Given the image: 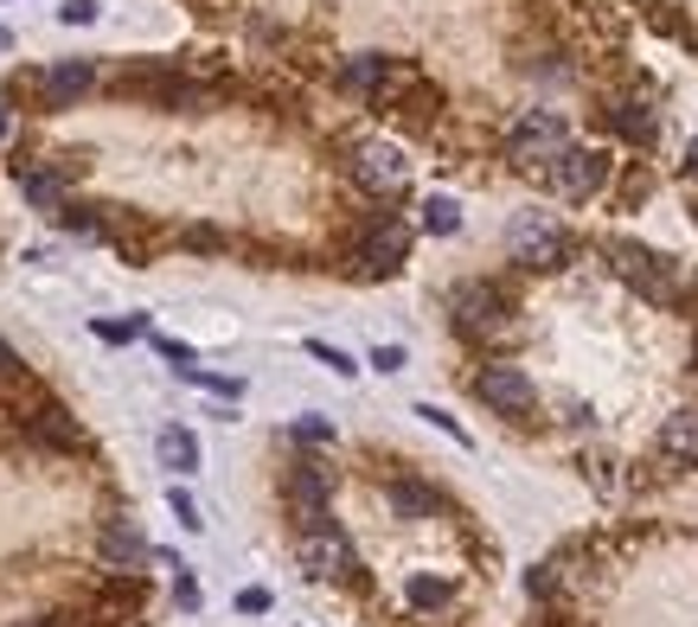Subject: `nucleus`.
<instances>
[{
	"label": "nucleus",
	"mask_w": 698,
	"mask_h": 627,
	"mask_svg": "<svg viewBox=\"0 0 698 627\" xmlns=\"http://www.w3.org/2000/svg\"><path fill=\"white\" fill-rule=\"evenodd\" d=\"M609 262H616V276L635 288L641 301H653V308H686V276H679L672 257L647 250L635 237H616V243H609Z\"/></svg>",
	"instance_id": "nucleus-1"
},
{
	"label": "nucleus",
	"mask_w": 698,
	"mask_h": 627,
	"mask_svg": "<svg viewBox=\"0 0 698 627\" xmlns=\"http://www.w3.org/2000/svg\"><path fill=\"white\" fill-rule=\"evenodd\" d=\"M507 257H513L519 269H564V262L577 257V243L564 237L558 218L525 211V218H513V231H507Z\"/></svg>",
	"instance_id": "nucleus-2"
},
{
	"label": "nucleus",
	"mask_w": 698,
	"mask_h": 627,
	"mask_svg": "<svg viewBox=\"0 0 698 627\" xmlns=\"http://www.w3.org/2000/svg\"><path fill=\"white\" fill-rule=\"evenodd\" d=\"M449 308H455V334H462V340H493V334H507V320H513V295L500 282H462L449 295Z\"/></svg>",
	"instance_id": "nucleus-3"
},
{
	"label": "nucleus",
	"mask_w": 698,
	"mask_h": 627,
	"mask_svg": "<svg viewBox=\"0 0 698 627\" xmlns=\"http://www.w3.org/2000/svg\"><path fill=\"white\" fill-rule=\"evenodd\" d=\"M609 173H616V160L602 155V148H558V160L544 167L551 192H558V199H570V206L596 199V192L609 186Z\"/></svg>",
	"instance_id": "nucleus-4"
},
{
	"label": "nucleus",
	"mask_w": 698,
	"mask_h": 627,
	"mask_svg": "<svg viewBox=\"0 0 698 627\" xmlns=\"http://www.w3.org/2000/svg\"><path fill=\"white\" fill-rule=\"evenodd\" d=\"M283 494H288V512H295V531H314V525H327V499H334V468H327V461H314V455H302V461L288 468Z\"/></svg>",
	"instance_id": "nucleus-5"
},
{
	"label": "nucleus",
	"mask_w": 698,
	"mask_h": 627,
	"mask_svg": "<svg viewBox=\"0 0 698 627\" xmlns=\"http://www.w3.org/2000/svg\"><path fill=\"white\" fill-rule=\"evenodd\" d=\"M474 397L488 404L493 417H513V422L539 410V385H532V378H525L519 366H500V359L474 371Z\"/></svg>",
	"instance_id": "nucleus-6"
},
{
	"label": "nucleus",
	"mask_w": 698,
	"mask_h": 627,
	"mask_svg": "<svg viewBox=\"0 0 698 627\" xmlns=\"http://www.w3.org/2000/svg\"><path fill=\"white\" fill-rule=\"evenodd\" d=\"M558 148H570V135H564V122L551 116V109H532V116H519V129L507 135V160L513 167H551L558 160Z\"/></svg>",
	"instance_id": "nucleus-7"
},
{
	"label": "nucleus",
	"mask_w": 698,
	"mask_h": 627,
	"mask_svg": "<svg viewBox=\"0 0 698 627\" xmlns=\"http://www.w3.org/2000/svg\"><path fill=\"white\" fill-rule=\"evenodd\" d=\"M295 557H302V570L321 576V583H353V576H360V564H353V545L334 531V519L314 525V531H302Z\"/></svg>",
	"instance_id": "nucleus-8"
},
{
	"label": "nucleus",
	"mask_w": 698,
	"mask_h": 627,
	"mask_svg": "<svg viewBox=\"0 0 698 627\" xmlns=\"http://www.w3.org/2000/svg\"><path fill=\"white\" fill-rule=\"evenodd\" d=\"M411 257V225H397V218H372L360 231V269L365 276H397Z\"/></svg>",
	"instance_id": "nucleus-9"
},
{
	"label": "nucleus",
	"mask_w": 698,
	"mask_h": 627,
	"mask_svg": "<svg viewBox=\"0 0 698 627\" xmlns=\"http://www.w3.org/2000/svg\"><path fill=\"white\" fill-rule=\"evenodd\" d=\"M353 180H360L365 192L391 199V192H404L411 167H404V155H397L391 141H360V148H353Z\"/></svg>",
	"instance_id": "nucleus-10"
},
{
	"label": "nucleus",
	"mask_w": 698,
	"mask_h": 627,
	"mask_svg": "<svg viewBox=\"0 0 698 627\" xmlns=\"http://www.w3.org/2000/svg\"><path fill=\"white\" fill-rule=\"evenodd\" d=\"M27 436H32V442H46V448H83L78 417H71L65 404H52V397H32V410H27Z\"/></svg>",
	"instance_id": "nucleus-11"
},
{
	"label": "nucleus",
	"mask_w": 698,
	"mask_h": 627,
	"mask_svg": "<svg viewBox=\"0 0 698 627\" xmlns=\"http://www.w3.org/2000/svg\"><path fill=\"white\" fill-rule=\"evenodd\" d=\"M90 83H97V64L90 58H65V64H52L39 78V97H46V109H65V103H78Z\"/></svg>",
	"instance_id": "nucleus-12"
},
{
	"label": "nucleus",
	"mask_w": 698,
	"mask_h": 627,
	"mask_svg": "<svg viewBox=\"0 0 698 627\" xmlns=\"http://www.w3.org/2000/svg\"><path fill=\"white\" fill-rule=\"evenodd\" d=\"M660 461L667 468H698V410H672L660 422Z\"/></svg>",
	"instance_id": "nucleus-13"
},
{
	"label": "nucleus",
	"mask_w": 698,
	"mask_h": 627,
	"mask_svg": "<svg viewBox=\"0 0 698 627\" xmlns=\"http://www.w3.org/2000/svg\"><path fill=\"white\" fill-rule=\"evenodd\" d=\"M13 180H20V192H27L39 211H58L65 206V186H71L52 160H46V167H39V160H13Z\"/></svg>",
	"instance_id": "nucleus-14"
},
{
	"label": "nucleus",
	"mask_w": 698,
	"mask_h": 627,
	"mask_svg": "<svg viewBox=\"0 0 698 627\" xmlns=\"http://www.w3.org/2000/svg\"><path fill=\"white\" fill-rule=\"evenodd\" d=\"M155 550H148V538L135 531V519H109L104 525V564L109 570H141Z\"/></svg>",
	"instance_id": "nucleus-15"
},
{
	"label": "nucleus",
	"mask_w": 698,
	"mask_h": 627,
	"mask_svg": "<svg viewBox=\"0 0 698 627\" xmlns=\"http://www.w3.org/2000/svg\"><path fill=\"white\" fill-rule=\"evenodd\" d=\"M609 122H616V135H628L635 148H653V135H660L647 97H609Z\"/></svg>",
	"instance_id": "nucleus-16"
},
{
	"label": "nucleus",
	"mask_w": 698,
	"mask_h": 627,
	"mask_svg": "<svg viewBox=\"0 0 698 627\" xmlns=\"http://www.w3.org/2000/svg\"><path fill=\"white\" fill-rule=\"evenodd\" d=\"M385 499H391L397 519H436V506H442V494L436 487H423V480H391Z\"/></svg>",
	"instance_id": "nucleus-17"
},
{
	"label": "nucleus",
	"mask_w": 698,
	"mask_h": 627,
	"mask_svg": "<svg viewBox=\"0 0 698 627\" xmlns=\"http://www.w3.org/2000/svg\"><path fill=\"white\" fill-rule=\"evenodd\" d=\"M385 71H391V58L360 52V58H346V64H340V90H346V97H379Z\"/></svg>",
	"instance_id": "nucleus-18"
},
{
	"label": "nucleus",
	"mask_w": 698,
	"mask_h": 627,
	"mask_svg": "<svg viewBox=\"0 0 698 627\" xmlns=\"http://www.w3.org/2000/svg\"><path fill=\"white\" fill-rule=\"evenodd\" d=\"M155 448H160V468H174V474H193V468H199V436H193V429H180V422H167Z\"/></svg>",
	"instance_id": "nucleus-19"
},
{
	"label": "nucleus",
	"mask_w": 698,
	"mask_h": 627,
	"mask_svg": "<svg viewBox=\"0 0 698 627\" xmlns=\"http://www.w3.org/2000/svg\"><path fill=\"white\" fill-rule=\"evenodd\" d=\"M423 231H430V237H455V231H462V206L442 199V192H436V199H423Z\"/></svg>",
	"instance_id": "nucleus-20"
},
{
	"label": "nucleus",
	"mask_w": 698,
	"mask_h": 627,
	"mask_svg": "<svg viewBox=\"0 0 698 627\" xmlns=\"http://www.w3.org/2000/svg\"><path fill=\"white\" fill-rule=\"evenodd\" d=\"M449 596H455V589H449L442 576H411V608H423V615H430V608H449Z\"/></svg>",
	"instance_id": "nucleus-21"
},
{
	"label": "nucleus",
	"mask_w": 698,
	"mask_h": 627,
	"mask_svg": "<svg viewBox=\"0 0 698 627\" xmlns=\"http://www.w3.org/2000/svg\"><path fill=\"white\" fill-rule=\"evenodd\" d=\"M180 378H186V385H199V391H212V397H225V404H237V397H244V385H237V378H218V371H206V366H186Z\"/></svg>",
	"instance_id": "nucleus-22"
},
{
	"label": "nucleus",
	"mask_w": 698,
	"mask_h": 627,
	"mask_svg": "<svg viewBox=\"0 0 698 627\" xmlns=\"http://www.w3.org/2000/svg\"><path fill=\"white\" fill-rule=\"evenodd\" d=\"M564 589V564H539V570H525V596L532 601H551Z\"/></svg>",
	"instance_id": "nucleus-23"
},
{
	"label": "nucleus",
	"mask_w": 698,
	"mask_h": 627,
	"mask_svg": "<svg viewBox=\"0 0 698 627\" xmlns=\"http://www.w3.org/2000/svg\"><path fill=\"white\" fill-rule=\"evenodd\" d=\"M647 192H653V173H647L641 160H635V167L621 173V192H616V199H621V206H641Z\"/></svg>",
	"instance_id": "nucleus-24"
},
{
	"label": "nucleus",
	"mask_w": 698,
	"mask_h": 627,
	"mask_svg": "<svg viewBox=\"0 0 698 627\" xmlns=\"http://www.w3.org/2000/svg\"><path fill=\"white\" fill-rule=\"evenodd\" d=\"M295 442H308V448L334 442V422H327V417H314V410H308V417H295Z\"/></svg>",
	"instance_id": "nucleus-25"
},
{
	"label": "nucleus",
	"mask_w": 698,
	"mask_h": 627,
	"mask_svg": "<svg viewBox=\"0 0 698 627\" xmlns=\"http://www.w3.org/2000/svg\"><path fill=\"white\" fill-rule=\"evenodd\" d=\"M135 334H141V314H135V320H97V340L104 346H129Z\"/></svg>",
	"instance_id": "nucleus-26"
},
{
	"label": "nucleus",
	"mask_w": 698,
	"mask_h": 627,
	"mask_svg": "<svg viewBox=\"0 0 698 627\" xmlns=\"http://www.w3.org/2000/svg\"><path fill=\"white\" fill-rule=\"evenodd\" d=\"M20 378H27V366H20V352H13V346L0 340V397H13V385H20Z\"/></svg>",
	"instance_id": "nucleus-27"
},
{
	"label": "nucleus",
	"mask_w": 698,
	"mask_h": 627,
	"mask_svg": "<svg viewBox=\"0 0 698 627\" xmlns=\"http://www.w3.org/2000/svg\"><path fill=\"white\" fill-rule=\"evenodd\" d=\"M308 352H314V359H321L327 371H340V378H353V371H360L353 359H346V352H340V346H327V340H308Z\"/></svg>",
	"instance_id": "nucleus-28"
},
{
	"label": "nucleus",
	"mask_w": 698,
	"mask_h": 627,
	"mask_svg": "<svg viewBox=\"0 0 698 627\" xmlns=\"http://www.w3.org/2000/svg\"><path fill=\"white\" fill-rule=\"evenodd\" d=\"M167 506H174V519H180L186 531H199V525H206V519H199V506H193V494H186V487H174V494H167Z\"/></svg>",
	"instance_id": "nucleus-29"
},
{
	"label": "nucleus",
	"mask_w": 698,
	"mask_h": 627,
	"mask_svg": "<svg viewBox=\"0 0 698 627\" xmlns=\"http://www.w3.org/2000/svg\"><path fill=\"white\" fill-rule=\"evenodd\" d=\"M416 417L430 422V429H442V436H455V442H468V436H462V422L449 417V410H436V404H416Z\"/></svg>",
	"instance_id": "nucleus-30"
},
{
	"label": "nucleus",
	"mask_w": 698,
	"mask_h": 627,
	"mask_svg": "<svg viewBox=\"0 0 698 627\" xmlns=\"http://www.w3.org/2000/svg\"><path fill=\"white\" fill-rule=\"evenodd\" d=\"M365 366L385 371V378H391V371H404V346H372V359H365Z\"/></svg>",
	"instance_id": "nucleus-31"
},
{
	"label": "nucleus",
	"mask_w": 698,
	"mask_h": 627,
	"mask_svg": "<svg viewBox=\"0 0 698 627\" xmlns=\"http://www.w3.org/2000/svg\"><path fill=\"white\" fill-rule=\"evenodd\" d=\"M58 20H65V27H90V20H97V0H65Z\"/></svg>",
	"instance_id": "nucleus-32"
},
{
	"label": "nucleus",
	"mask_w": 698,
	"mask_h": 627,
	"mask_svg": "<svg viewBox=\"0 0 698 627\" xmlns=\"http://www.w3.org/2000/svg\"><path fill=\"white\" fill-rule=\"evenodd\" d=\"M186 250H225V237L212 231V225H193V231H186Z\"/></svg>",
	"instance_id": "nucleus-33"
},
{
	"label": "nucleus",
	"mask_w": 698,
	"mask_h": 627,
	"mask_svg": "<svg viewBox=\"0 0 698 627\" xmlns=\"http://www.w3.org/2000/svg\"><path fill=\"white\" fill-rule=\"evenodd\" d=\"M155 346H160V359H167L174 371H186V366H193V346H180V340H155Z\"/></svg>",
	"instance_id": "nucleus-34"
},
{
	"label": "nucleus",
	"mask_w": 698,
	"mask_h": 627,
	"mask_svg": "<svg viewBox=\"0 0 698 627\" xmlns=\"http://www.w3.org/2000/svg\"><path fill=\"white\" fill-rule=\"evenodd\" d=\"M237 608H244V615H263V608H269V589H244V596H237Z\"/></svg>",
	"instance_id": "nucleus-35"
},
{
	"label": "nucleus",
	"mask_w": 698,
	"mask_h": 627,
	"mask_svg": "<svg viewBox=\"0 0 698 627\" xmlns=\"http://www.w3.org/2000/svg\"><path fill=\"white\" fill-rule=\"evenodd\" d=\"M13 141V109H7V97H0V148Z\"/></svg>",
	"instance_id": "nucleus-36"
},
{
	"label": "nucleus",
	"mask_w": 698,
	"mask_h": 627,
	"mask_svg": "<svg viewBox=\"0 0 698 627\" xmlns=\"http://www.w3.org/2000/svg\"><path fill=\"white\" fill-rule=\"evenodd\" d=\"M686 180H698V141L686 148Z\"/></svg>",
	"instance_id": "nucleus-37"
},
{
	"label": "nucleus",
	"mask_w": 698,
	"mask_h": 627,
	"mask_svg": "<svg viewBox=\"0 0 698 627\" xmlns=\"http://www.w3.org/2000/svg\"><path fill=\"white\" fill-rule=\"evenodd\" d=\"M20 627H52V621H20Z\"/></svg>",
	"instance_id": "nucleus-38"
}]
</instances>
